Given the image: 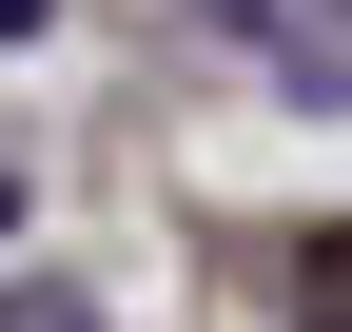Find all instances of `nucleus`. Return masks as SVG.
Listing matches in <instances>:
<instances>
[{"label":"nucleus","mask_w":352,"mask_h":332,"mask_svg":"<svg viewBox=\"0 0 352 332\" xmlns=\"http://www.w3.org/2000/svg\"><path fill=\"white\" fill-rule=\"evenodd\" d=\"M215 39H235L274 98H314V117H352V0H196Z\"/></svg>","instance_id":"1"},{"label":"nucleus","mask_w":352,"mask_h":332,"mask_svg":"<svg viewBox=\"0 0 352 332\" xmlns=\"http://www.w3.org/2000/svg\"><path fill=\"white\" fill-rule=\"evenodd\" d=\"M294 313H314V332H352V235H314V274H294Z\"/></svg>","instance_id":"2"},{"label":"nucleus","mask_w":352,"mask_h":332,"mask_svg":"<svg viewBox=\"0 0 352 332\" xmlns=\"http://www.w3.org/2000/svg\"><path fill=\"white\" fill-rule=\"evenodd\" d=\"M39 20H59V0H0V39H39Z\"/></svg>","instance_id":"3"},{"label":"nucleus","mask_w":352,"mask_h":332,"mask_svg":"<svg viewBox=\"0 0 352 332\" xmlns=\"http://www.w3.org/2000/svg\"><path fill=\"white\" fill-rule=\"evenodd\" d=\"M0 235H20V176H0Z\"/></svg>","instance_id":"4"}]
</instances>
